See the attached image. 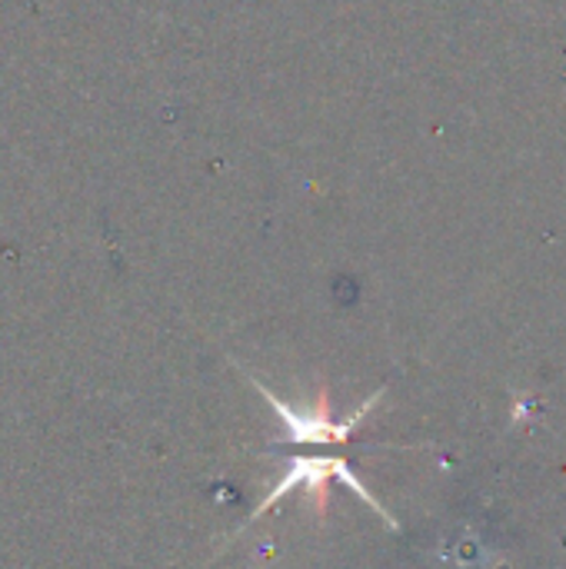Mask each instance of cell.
I'll list each match as a JSON object with an SVG mask.
<instances>
[{
  "label": "cell",
  "instance_id": "cell-1",
  "mask_svg": "<svg viewBox=\"0 0 566 569\" xmlns=\"http://www.w3.org/2000/svg\"><path fill=\"white\" fill-rule=\"evenodd\" d=\"M327 480H340L344 487H350L364 503H370L384 520H387V527H394V520H390V513L367 493V487L354 477V470H350V463L347 460H340V457H290L287 460V467H284V477L274 483V490L260 500V507L250 513V520L244 523V527H250V523H257L270 507H277L287 493H294L297 487H304L310 497H314V503H317V510L324 513L327 510ZM240 527V530H244ZM240 530L230 537V540H237L240 537Z\"/></svg>",
  "mask_w": 566,
  "mask_h": 569
},
{
  "label": "cell",
  "instance_id": "cell-2",
  "mask_svg": "<svg viewBox=\"0 0 566 569\" xmlns=\"http://www.w3.org/2000/svg\"><path fill=\"white\" fill-rule=\"evenodd\" d=\"M250 377V383L257 387V393L270 403V410L280 417V423H284V443H344V440H350L354 437V430L367 420V413L377 407V400H380V393L377 397H370L354 417H347V420H334V413H330V400H327V390L320 387V393H317V400H314V407L310 410H297V407H290V403H284L277 393H270V387L267 383H260L254 373H247Z\"/></svg>",
  "mask_w": 566,
  "mask_h": 569
}]
</instances>
